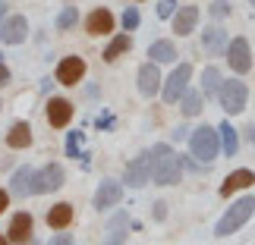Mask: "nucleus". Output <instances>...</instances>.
Wrapping results in <instances>:
<instances>
[{"mask_svg":"<svg viewBox=\"0 0 255 245\" xmlns=\"http://www.w3.org/2000/svg\"><path fill=\"white\" fill-rule=\"evenodd\" d=\"M151 154H154L151 179L158 182V185H176V182L183 179V158L170 151V145H154Z\"/></svg>","mask_w":255,"mask_h":245,"instance_id":"nucleus-1","label":"nucleus"},{"mask_svg":"<svg viewBox=\"0 0 255 245\" xmlns=\"http://www.w3.org/2000/svg\"><path fill=\"white\" fill-rule=\"evenodd\" d=\"M252 214H255V195H246V198H240L233 208H227V214L218 220L214 233H218V236H230V233H237L243 223L252 217Z\"/></svg>","mask_w":255,"mask_h":245,"instance_id":"nucleus-2","label":"nucleus"},{"mask_svg":"<svg viewBox=\"0 0 255 245\" xmlns=\"http://www.w3.org/2000/svg\"><path fill=\"white\" fill-rule=\"evenodd\" d=\"M189 148H192V158H199L202 163L214 161L218 151H221V132L211 129V126H199V129L189 135Z\"/></svg>","mask_w":255,"mask_h":245,"instance_id":"nucleus-3","label":"nucleus"},{"mask_svg":"<svg viewBox=\"0 0 255 245\" xmlns=\"http://www.w3.org/2000/svg\"><path fill=\"white\" fill-rule=\"evenodd\" d=\"M218 101H221V107H224L227 113H243V110H246V101H249V88H246V82H240V79L221 82Z\"/></svg>","mask_w":255,"mask_h":245,"instance_id":"nucleus-4","label":"nucleus"},{"mask_svg":"<svg viewBox=\"0 0 255 245\" xmlns=\"http://www.w3.org/2000/svg\"><path fill=\"white\" fill-rule=\"evenodd\" d=\"M151 170H154V154L151 151H142L135 161L126 163V173H123V182L132 185V189H142V185L151 182Z\"/></svg>","mask_w":255,"mask_h":245,"instance_id":"nucleus-5","label":"nucleus"},{"mask_svg":"<svg viewBox=\"0 0 255 245\" xmlns=\"http://www.w3.org/2000/svg\"><path fill=\"white\" fill-rule=\"evenodd\" d=\"M63 182H66L63 166H60V163H47V166H41L38 173H32V195H47V192H57Z\"/></svg>","mask_w":255,"mask_h":245,"instance_id":"nucleus-6","label":"nucleus"},{"mask_svg":"<svg viewBox=\"0 0 255 245\" xmlns=\"http://www.w3.org/2000/svg\"><path fill=\"white\" fill-rule=\"evenodd\" d=\"M189 79H192V66L189 63H180L167 79H164V101H167V104L180 101V97L186 94V88H189Z\"/></svg>","mask_w":255,"mask_h":245,"instance_id":"nucleus-7","label":"nucleus"},{"mask_svg":"<svg viewBox=\"0 0 255 245\" xmlns=\"http://www.w3.org/2000/svg\"><path fill=\"white\" fill-rule=\"evenodd\" d=\"M227 63L237 76H246L252 70V51H249V41L246 38H233L227 44Z\"/></svg>","mask_w":255,"mask_h":245,"instance_id":"nucleus-8","label":"nucleus"},{"mask_svg":"<svg viewBox=\"0 0 255 245\" xmlns=\"http://www.w3.org/2000/svg\"><path fill=\"white\" fill-rule=\"evenodd\" d=\"M25 35H28L25 16H9L0 22V44H22Z\"/></svg>","mask_w":255,"mask_h":245,"instance_id":"nucleus-9","label":"nucleus"},{"mask_svg":"<svg viewBox=\"0 0 255 245\" xmlns=\"http://www.w3.org/2000/svg\"><path fill=\"white\" fill-rule=\"evenodd\" d=\"M85 76V60L82 57H63L57 66V82L60 85H76Z\"/></svg>","mask_w":255,"mask_h":245,"instance_id":"nucleus-10","label":"nucleus"},{"mask_svg":"<svg viewBox=\"0 0 255 245\" xmlns=\"http://www.w3.org/2000/svg\"><path fill=\"white\" fill-rule=\"evenodd\" d=\"M120 198H123V185L114 182V179H104L95 192V208L107 211V208H114V204H120Z\"/></svg>","mask_w":255,"mask_h":245,"instance_id":"nucleus-11","label":"nucleus"},{"mask_svg":"<svg viewBox=\"0 0 255 245\" xmlns=\"http://www.w3.org/2000/svg\"><path fill=\"white\" fill-rule=\"evenodd\" d=\"M47 120H51L54 129L70 126V120H73V104L66 101V97H51V101H47Z\"/></svg>","mask_w":255,"mask_h":245,"instance_id":"nucleus-12","label":"nucleus"},{"mask_svg":"<svg viewBox=\"0 0 255 245\" xmlns=\"http://www.w3.org/2000/svg\"><path fill=\"white\" fill-rule=\"evenodd\" d=\"M85 28H88V35H111L114 32V13L104 9V6L92 9L88 19H85Z\"/></svg>","mask_w":255,"mask_h":245,"instance_id":"nucleus-13","label":"nucleus"},{"mask_svg":"<svg viewBox=\"0 0 255 245\" xmlns=\"http://www.w3.org/2000/svg\"><path fill=\"white\" fill-rule=\"evenodd\" d=\"M227 44H230V41H227V32H224L221 25H208V28L202 32V47H205L211 57L227 54Z\"/></svg>","mask_w":255,"mask_h":245,"instance_id":"nucleus-14","label":"nucleus"},{"mask_svg":"<svg viewBox=\"0 0 255 245\" xmlns=\"http://www.w3.org/2000/svg\"><path fill=\"white\" fill-rule=\"evenodd\" d=\"M161 70H158V63H145L142 70H139V91L145 97H151V94H158L161 91Z\"/></svg>","mask_w":255,"mask_h":245,"instance_id":"nucleus-15","label":"nucleus"},{"mask_svg":"<svg viewBox=\"0 0 255 245\" xmlns=\"http://www.w3.org/2000/svg\"><path fill=\"white\" fill-rule=\"evenodd\" d=\"M195 25H199V6H180L173 13V32L176 35H192Z\"/></svg>","mask_w":255,"mask_h":245,"instance_id":"nucleus-16","label":"nucleus"},{"mask_svg":"<svg viewBox=\"0 0 255 245\" xmlns=\"http://www.w3.org/2000/svg\"><path fill=\"white\" fill-rule=\"evenodd\" d=\"M9 242H16V245H22V242H28L32 239V217H28V214H16L13 220H9Z\"/></svg>","mask_w":255,"mask_h":245,"instance_id":"nucleus-17","label":"nucleus"},{"mask_svg":"<svg viewBox=\"0 0 255 245\" xmlns=\"http://www.w3.org/2000/svg\"><path fill=\"white\" fill-rule=\"evenodd\" d=\"M252 182H255V173H252V170H237V173H230L227 179H224L221 195H224V198H230L237 189H249Z\"/></svg>","mask_w":255,"mask_h":245,"instance_id":"nucleus-18","label":"nucleus"},{"mask_svg":"<svg viewBox=\"0 0 255 245\" xmlns=\"http://www.w3.org/2000/svg\"><path fill=\"white\" fill-rule=\"evenodd\" d=\"M70 220H73V204H66V201L54 204V208L47 211V227L51 230H66Z\"/></svg>","mask_w":255,"mask_h":245,"instance_id":"nucleus-19","label":"nucleus"},{"mask_svg":"<svg viewBox=\"0 0 255 245\" xmlns=\"http://www.w3.org/2000/svg\"><path fill=\"white\" fill-rule=\"evenodd\" d=\"M6 145L9 148H28L32 145V126L28 123H13L6 132Z\"/></svg>","mask_w":255,"mask_h":245,"instance_id":"nucleus-20","label":"nucleus"},{"mask_svg":"<svg viewBox=\"0 0 255 245\" xmlns=\"http://www.w3.org/2000/svg\"><path fill=\"white\" fill-rule=\"evenodd\" d=\"M9 192H13L16 198L32 195V170H28V166H19V170L13 173V179H9Z\"/></svg>","mask_w":255,"mask_h":245,"instance_id":"nucleus-21","label":"nucleus"},{"mask_svg":"<svg viewBox=\"0 0 255 245\" xmlns=\"http://www.w3.org/2000/svg\"><path fill=\"white\" fill-rule=\"evenodd\" d=\"M221 70L218 66H205V73H202V94L205 97H218L221 91Z\"/></svg>","mask_w":255,"mask_h":245,"instance_id":"nucleus-22","label":"nucleus"},{"mask_svg":"<svg viewBox=\"0 0 255 245\" xmlns=\"http://www.w3.org/2000/svg\"><path fill=\"white\" fill-rule=\"evenodd\" d=\"M148 57H151V63H173L176 47H173V41H154L148 47Z\"/></svg>","mask_w":255,"mask_h":245,"instance_id":"nucleus-23","label":"nucleus"},{"mask_svg":"<svg viewBox=\"0 0 255 245\" xmlns=\"http://www.w3.org/2000/svg\"><path fill=\"white\" fill-rule=\"evenodd\" d=\"M218 132H221L224 154H227V158H237V148H240V135H237V129H233L230 123H221V126H218Z\"/></svg>","mask_w":255,"mask_h":245,"instance_id":"nucleus-24","label":"nucleus"},{"mask_svg":"<svg viewBox=\"0 0 255 245\" xmlns=\"http://www.w3.org/2000/svg\"><path fill=\"white\" fill-rule=\"evenodd\" d=\"M180 110L183 116H199L202 113V91H192V88H186V94L180 97Z\"/></svg>","mask_w":255,"mask_h":245,"instance_id":"nucleus-25","label":"nucleus"},{"mask_svg":"<svg viewBox=\"0 0 255 245\" xmlns=\"http://www.w3.org/2000/svg\"><path fill=\"white\" fill-rule=\"evenodd\" d=\"M129 47H132L129 35H117L114 41H111V44L104 47V60H107V63H114L117 57H120V54H126V51H129Z\"/></svg>","mask_w":255,"mask_h":245,"instance_id":"nucleus-26","label":"nucleus"},{"mask_svg":"<svg viewBox=\"0 0 255 245\" xmlns=\"http://www.w3.org/2000/svg\"><path fill=\"white\" fill-rule=\"evenodd\" d=\"M76 22H79V9L76 6H66L60 16H57V28H60V32H66V28H73Z\"/></svg>","mask_w":255,"mask_h":245,"instance_id":"nucleus-27","label":"nucleus"},{"mask_svg":"<svg viewBox=\"0 0 255 245\" xmlns=\"http://www.w3.org/2000/svg\"><path fill=\"white\" fill-rule=\"evenodd\" d=\"M66 154H70V158H85V154H82V132H70V135H66Z\"/></svg>","mask_w":255,"mask_h":245,"instance_id":"nucleus-28","label":"nucleus"},{"mask_svg":"<svg viewBox=\"0 0 255 245\" xmlns=\"http://www.w3.org/2000/svg\"><path fill=\"white\" fill-rule=\"evenodd\" d=\"M139 22H142L139 9H135V6H129V9L123 13V28H126V32H132V28H139Z\"/></svg>","mask_w":255,"mask_h":245,"instance_id":"nucleus-29","label":"nucleus"},{"mask_svg":"<svg viewBox=\"0 0 255 245\" xmlns=\"http://www.w3.org/2000/svg\"><path fill=\"white\" fill-rule=\"evenodd\" d=\"M176 13V0H158V16L161 19H170Z\"/></svg>","mask_w":255,"mask_h":245,"instance_id":"nucleus-30","label":"nucleus"},{"mask_svg":"<svg viewBox=\"0 0 255 245\" xmlns=\"http://www.w3.org/2000/svg\"><path fill=\"white\" fill-rule=\"evenodd\" d=\"M227 13H230V3H227V0H214V3H211V16L214 19H224Z\"/></svg>","mask_w":255,"mask_h":245,"instance_id":"nucleus-31","label":"nucleus"},{"mask_svg":"<svg viewBox=\"0 0 255 245\" xmlns=\"http://www.w3.org/2000/svg\"><path fill=\"white\" fill-rule=\"evenodd\" d=\"M47 245H73V236H70V233H57Z\"/></svg>","mask_w":255,"mask_h":245,"instance_id":"nucleus-32","label":"nucleus"},{"mask_svg":"<svg viewBox=\"0 0 255 245\" xmlns=\"http://www.w3.org/2000/svg\"><path fill=\"white\" fill-rule=\"evenodd\" d=\"M167 217V204L164 201H154V220H164Z\"/></svg>","mask_w":255,"mask_h":245,"instance_id":"nucleus-33","label":"nucleus"},{"mask_svg":"<svg viewBox=\"0 0 255 245\" xmlns=\"http://www.w3.org/2000/svg\"><path fill=\"white\" fill-rule=\"evenodd\" d=\"M9 82V70L3 66V60H0V85H6Z\"/></svg>","mask_w":255,"mask_h":245,"instance_id":"nucleus-34","label":"nucleus"},{"mask_svg":"<svg viewBox=\"0 0 255 245\" xmlns=\"http://www.w3.org/2000/svg\"><path fill=\"white\" fill-rule=\"evenodd\" d=\"M6 201H9V195H6L3 189H0V214H3V211H6Z\"/></svg>","mask_w":255,"mask_h":245,"instance_id":"nucleus-35","label":"nucleus"},{"mask_svg":"<svg viewBox=\"0 0 255 245\" xmlns=\"http://www.w3.org/2000/svg\"><path fill=\"white\" fill-rule=\"evenodd\" d=\"M107 245H123V233H114V239L107 242Z\"/></svg>","mask_w":255,"mask_h":245,"instance_id":"nucleus-36","label":"nucleus"},{"mask_svg":"<svg viewBox=\"0 0 255 245\" xmlns=\"http://www.w3.org/2000/svg\"><path fill=\"white\" fill-rule=\"evenodd\" d=\"M249 142H252V145H255V123H252V126H249Z\"/></svg>","mask_w":255,"mask_h":245,"instance_id":"nucleus-37","label":"nucleus"},{"mask_svg":"<svg viewBox=\"0 0 255 245\" xmlns=\"http://www.w3.org/2000/svg\"><path fill=\"white\" fill-rule=\"evenodd\" d=\"M3 13H6V3H3V0H0V19H3Z\"/></svg>","mask_w":255,"mask_h":245,"instance_id":"nucleus-38","label":"nucleus"},{"mask_svg":"<svg viewBox=\"0 0 255 245\" xmlns=\"http://www.w3.org/2000/svg\"><path fill=\"white\" fill-rule=\"evenodd\" d=\"M0 245H9V239H6V236H0Z\"/></svg>","mask_w":255,"mask_h":245,"instance_id":"nucleus-39","label":"nucleus"},{"mask_svg":"<svg viewBox=\"0 0 255 245\" xmlns=\"http://www.w3.org/2000/svg\"><path fill=\"white\" fill-rule=\"evenodd\" d=\"M22 245H38V242H32V239H28V242H22Z\"/></svg>","mask_w":255,"mask_h":245,"instance_id":"nucleus-40","label":"nucleus"},{"mask_svg":"<svg viewBox=\"0 0 255 245\" xmlns=\"http://www.w3.org/2000/svg\"><path fill=\"white\" fill-rule=\"evenodd\" d=\"M249 3H252V6H255V0H249Z\"/></svg>","mask_w":255,"mask_h":245,"instance_id":"nucleus-41","label":"nucleus"},{"mask_svg":"<svg viewBox=\"0 0 255 245\" xmlns=\"http://www.w3.org/2000/svg\"><path fill=\"white\" fill-rule=\"evenodd\" d=\"M135 3H142V0H135Z\"/></svg>","mask_w":255,"mask_h":245,"instance_id":"nucleus-42","label":"nucleus"},{"mask_svg":"<svg viewBox=\"0 0 255 245\" xmlns=\"http://www.w3.org/2000/svg\"><path fill=\"white\" fill-rule=\"evenodd\" d=\"M0 110H3V104H0Z\"/></svg>","mask_w":255,"mask_h":245,"instance_id":"nucleus-43","label":"nucleus"},{"mask_svg":"<svg viewBox=\"0 0 255 245\" xmlns=\"http://www.w3.org/2000/svg\"><path fill=\"white\" fill-rule=\"evenodd\" d=\"M0 57H3V54H0Z\"/></svg>","mask_w":255,"mask_h":245,"instance_id":"nucleus-44","label":"nucleus"}]
</instances>
